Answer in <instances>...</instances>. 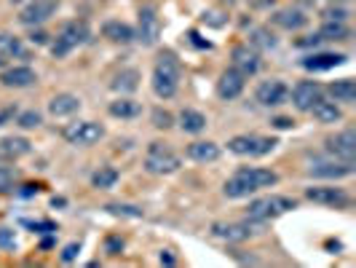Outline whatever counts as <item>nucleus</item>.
Listing matches in <instances>:
<instances>
[{
    "label": "nucleus",
    "instance_id": "obj_19",
    "mask_svg": "<svg viewBox=\"0 0 356 268\" xmlns=\"http://www.w3.org/2000/svg\"><path fill=\"white\" fill-rule=\"evenodd\" d=\"M238 175H244V178L250 180L254 191H260V188H270V185H276V182H279V175H276V172H270V169H263V166H241V169H238Z\"/></svg>",
    "mask_w": 356,
    "mask_h": 268
},
{
    "label": "nucleus",
    "instance_id": "obj_8",
    "mask_svg": "<svg viewBox=\"0 0 356 268\" xmlns=\"http://www.w3.org/2000/svg\"><path fill=\"white\" fill-rule=\"evenodd\" d=\"M56 8H59V0H33V3L19 14V22L27 24V27H38V24H43L46 19H51Z\"/></svg>",
    "mask_w": 356,
    "mask_h": 268
},
{
    "label": "nucleus",
    "instance_id": "obj_4",
    "mask_svg": "<svg viewBox=\"0 0 356 268\" xmlns=\"http://www.w3.org/2000/svg\"><path fill=\"white\" fill-rule=\"evenodd\" d=\"M295 207H298V201L289 196H263L250 204V217H254V220H270V217H279V214L289 212Z\"/></svg>",
    "mask_w": 356,
    "mask_h": 268
},
{
    "label": "nucleus",
    "instance_id": "obj_9",
    "mask_svg": "<svg viewBox=\"0 0 356 268\" xmlns=\"http://www.w3.org/2000/svg\"><path fill=\"white\" fill-rule=\"evenodd\" d=\"M308 175L324 180H340V178H351L354 175V161H316L311 164Z\"/></svg>",
    "mask_w": 356,
    "mask_h": 268
},
{
    "label": "nucleus",
    "instance_id": "obj_33",
    "mask_svg": "<svg viewBox=\"0 0 356 268\" xmlns=\"http://www.w3.org/2000/svg\"><path fill=\"white\" fill-rule=\"evenodd\" d=\"M0 145H3V150L11 153V156H24V153H30V143L22 140V137H6Z\"/></svg>",
    "mask_w": 356,
    "mask_h": 268
},
{
    "label": "nucleus",
    "instance_id": "obj_29",
    "mask_svg": "<svg viewBox=\"0 0 356 268\" xmlns=\"http://www.w3.org/2000/svg\"><path fill=\"white\" fill-rule=\"evenodd\" d=\"M137 86H140V72L137 70H121L113 81V89L121 91V94H131V91H137Z\"/></svg>",
    "mask_w": 356,
    "mask_h": 268
},
{
    "label": "nucleus",
    "instance_id": "obj_44",
    "mask_svg": "<svg viewBox=\"0 0 356 268\" xmlns=\"http://www.w3.org/2000/svg\"><path fill=\"white\" fill-rule=\"evenodd\" d=\"M161 263H163V266H175V258H172L169 252H161Z\"/></svg>",
    "mask_w": 356,
    "mask_h": 268
},
{
    "label": "nucleus",
    "instance_id": "obj_16",
    "mask_svg": "<svg viewBox=\"0 0 356 268\" xmlns=\"http://www.w3.org/2000/svg\"><path fill=\"white\" fill-rule=\"evenodd\" d=\"M161 36V19L156 17V8L145 6L140 8V40L145 46H153Z\"/></svg>",
    "mask_w": 356,
    "mask_h": 268
},
{
    "label": "nucleus",
    "instance_id": "obj_5",
    "mask_svg": "<svg viewBox=\"0 0 356 268\" xmlns=\"http://www.w3.org/2000/svg\"><path fill=\"white\" fill-rule=\"evenodd\" d=\"M145 169L150 175H172L179 169V156H175L169 148H163L161 143H150L147 159H145Z\"/></svg>",
    "mask_w": 356,
    "mask_h": 268
},
{
    "label": "nucleus",
    "instance_id": "obj_21",
    "mask_svg": "<svg viewBox=\"0 0 356 268\" xmlns=\"http://www.w3.org/2000/svg\"><path fill=\"white\" fill-rule=\"evenodd\" d=\"M273 24H279L284 30H300V27L308 24V17L300 8H282V11L273 14Z\"/></svg>",
    "mask_w": 356,
    "mask_h": 268
},
{
    "label": "nucleus",
    "instance_id": "obj_42",
    "mask_svg": "<svg viewBox=\"0 0 356 268\" xmlns=\"http://www.w3.org/2000/svg\"><path fill=\"white\" fill-rule=\"evenodd\" d=\"M107 250H110V255H118L124 250V242L121 239H107Z\"/></svg>",
    "mask_w": 356,
    "mask_h": 268
},
{
    "label": "nucleus",
    "instance_id": "obj_39",
    "mask_svg": "<svg viewBox=\"0 0 356 268\" xmlns=\"http://www.w3.org/2000/svg\"><path fill=\"white\" fill-rule=\"evenodd\" d=\"M78 255H81V244H75V242H72V244H67V247L62 250V263H72Z\"/></svg>",
    "mask_w": 356,
    "mask_h": 268
},
{
    "label": "nucleus",
    "instance_id": "obj_26",
    "mask_svg": "<svg viewBox=\"0 0 356 268\" xmlns=\"http://www.w3.org/2000/svg\"><path fill=\"white\" fill-rule=\"evenodd\" d=\"M179 126H182V132H188V134H198V132L207 129V116L188 107V110L179 113Z\"/></svg>",
    "mask_w": 356,
    "mask_h": 268
},
{
    "label": "nucleus",
    "instance_id": "obj_28",
    "mask_svg": "<svg viewBox=\"0 0 356 268\" xmlns=\"http://www.w3.org/2000/svg\"><path fill=\"white\" fill-rule=\"evenodd\" d=\"M140 102H134V100H115V102H110V107H107V113L113 116V118H137L140 116Z\"/></svg>",
    "mask_w": 356,
    "mask_h": 268
},
{
    "label": "nucleus",
    "instance_id": "obj_20",
    "mask_svg": "<svg viewBox=\"0 0 356 268\" xmlns=\"http://www.w3.org/2000/svg\"><path fill=\"white\" fill-rule=\"evenodd\" d=\"M78 107H81V100L75 94H56L49 102V113L54 118H67L72 113H78Z\"/></svg>",
    "mask_w": 356,
    "mask_h": 268
},
{
    "label": "nucleus",
    "instance_id": "obj_15",
    "mask_svg": "<svg viewBox=\"0 0 356 268\" xmlns=\"http://www.w3.org/2000/svg\"><path fill=\"white\" fill-rule=\"evenodd\" d=\"M35 81H38L35 70H33V68H24V65L8 68V70L0 72V84L8 86V89H27V86H33Z\"/></svg>",
    "mask_w": 356,
    "mask_h": 268
},
{
    "label": "nucleus",
    "instance_id": "obj_12",
    "mask_svg": "<svg viewBox=\"0 0 356 268\" xmlns=\"http://www.w3.org/2000/svg\"><path fill=\"white\" fill-rule=\"evenodd\" d=\"M244 86H247V75H241L236 68H228L217 81V97L220 100H236V97H241Z\"/></svg>",
    "mask_w": 356,
    "mask_h": 268
},
{
    "label": "nucleus",
    "instance_id": "obj_24",
    "mask_svg": "<svg viewBox=\"0 0 356 268\" xmlns=\"http://www.w3.org/2000/svg\"><path fill=\"white\" fill-rule=\"evenodd\" d=\"M330 97L335 100V102H343V105H351L356 100V84L351 78H343V81H335V84H330Z\"/></svg>",
    "mask_w": 356,
    "mask_h": 268
},
{
    "label": "nucleus",
    "instance_id": "obj_43",
    "mask_svg": "<svg viewBox=\"0 0 356 268\" xmlns=\"http://www.w3.org/2000/svg\"><path fill=\"white\" fill-rule=\"evenodd\" d=\"M273 124L279 126V129H292V126H295V121H292V118H276Z\"/></svg>",
    "mask_w": 356,
    "mask_h": 268
},
{
    "label": "nucleus",
    "instance_id": "obj_14",
    "mask_svg": "<svg viewBox=\"0 0 356 268\" xmlns=\"http://www.w3.org/2000/svg\"><path fill=\"white\" fill-rule=\"evenodd\" d=\"M321 100V86L319 84H314V81H300L295 89H292V105L298 107V110H311L314 102H319Z\"/></svg>",
    "mask_w": 356,
    "mask_h": 268
},
{
    "label": "nucleus",
    "instance_id": "obj_10",
    "mask_svg": "<svg viewBox=\"0 0 356 268\" xmlns=\"http://www.w3.org/2000/svg\"><path fill=\"white\" fill-rule=\"evenodd\" d=\"M254 97H257V102L266 107H276L286 102V97H289V89H286L284 81H279V78H270V81H263L257 91H254Z\"/></svg>",
    "mask_w": 356,
    "mask_h": 268
},
{
    "label": "nucleus",
    "instance_id": "obj_18",
    "mask_svg": "<svg viewBox=\"0 0 356 268\" xmlns=\"http://www.w3.org/2000/svg\"><path fill=\"white\" fill-rule=\"evenodd\" d=\"M233 68L241 72V75L250 78V75H254V72L260 70V56L250 46H236L233 49Z\"/></svg>",
    "mask_w": 356,
    "mask_h": 268
},
{
    "label": "nucleus",
    "instance_id": "obj_2",
    "mask_svg": "<svg viewBox=\"0 0 356 268\" xmlns=\"http://www.w3.org/2000/svg\"><path fill=\"white\" fill-rule=\"evenodd\" d=\"M276 148L273 137H260V134H238L228 143V150L236 156H250V159H260L268 156L270 150Z\"/></svg>",
    "mask_w": 356,
    "mask_h": 268
},
{
    "label": "nucleus",
    "instance_id": "obj_22",
    "mask_svg": "<svg viewBox=\"0 0 356 268\" xmlns=\"http://www.w3.org/2000/svg\"><path fill=\"white\" fill-rule=\"evenodd\" d=\"M188 156L193 161H198V164H212V161L220 159V145L217 143H204V140H198V143L188 145Z\"/></svg>",
    "mask_w": 356,
    "mask_h": 268
},
{
    "label": "nucleus",
    "instance_id": "obj_45",
    "mask_svg": "<svg viewBox=\"0 0 356 268\" xmlns=\"http://www.w3.org/2000/svg\"><path fill=\"white\" fill-rule=\"evenodd\" d=\"M8 3H11V6H19V3H24V0H8Z\"/></svg>",
    "mask_w": 356,
    "mask_h": 268
},
{
    "label": "nucleus",
    "instance_id": "obj_32",
    "mask_svg": "<svg viewBox=\"0 0 356 268\" xmlns=\"http://www.w3.org/2000/svg\"><path fill=\"white\" fill-rule=\"evenodd\" d=\"M0 54H6V56H27L22 40L14 36H0Z\"/></svg>",
    "mask_w": 356,
    "mask_h": 268
},
{
    "label": "nucleus",
    "instance_id": "obj_40",
    "mask_svg": "<svg viewBox=\"0 0 356 268\" xmlns=\"http://www.w3.org/2000/svg\"><path fill=\"white\" fill-rule=\"evenodd\" d=\"M346 17H348V11H346V8H327V11H324V19H335V22H343Z\"/></svg>",
    "mask_w": 356,
    "mask_h": 268
},
{
    "label": "nucleus",
    "instance_id": "obj_37",
    "mask_svg": "<svg viewBox=\"0 0 356 268\" xmlns=\"http://www.w3.org/2000/svg\"><path fill=\"white\" fill-rule=\"evenodd\" d=\"M172 124H175L172 113H166V110H153V126H156V129H169Z\"/></svg>",
    "mask_w": 356,
    "mask_h": 268
},
{
    "label": "nucleus",
    "instance_id": "obj_11",
    "mask_svg": "<svg viewBox=\"0 0 356 268\" xmlns=\"http://www.w3.org/2000/svg\"><path fill=\"white\" fill-rule=\"evenodd\" d=\"M327 150L335 156L338 161H354L356 159V132L346 129L335 137L327 140Z\"/></svg>",
    "mask_w": 356,
    "mask_h": 268
},
{
    "label": "nucleus",
    "instance_id": "obj_41",
    "mask_svg": "<svg viewBox=\"0 0 356 268\" xmlns=\"http://www.w3.org/2000/svg\"><path fill=\"white\" fill-rule=\"evenodd\" d=\"M30 43H35V46H46V43H49V36H46L43 30H35V33L30 36Z\"/></svg>",
    "mask_w": 356,
    "mask_h": 268
},
{
    "label": "nucleus",
    "instance_id": "obj_7",
    "mask_svg": "<svg viewBox=\"0 0 356 268\" xmlns=\"http://www.w3.org/2000/svg\"><path fill=\"white\" fill-rule=\"evenodd\" d=\"M105 137V129L94 121H78L65 129V140L70 145H81V148H89V145L99 143Z\"/></svg>",
    "mask_w": 356,
    "mask_h": 268
},
{
    "label": "nucleus",
    "instance_id": "obj_38",
    "mask_svg": "<svg viewBox=\"0 0 356 268\" xmlns=\"http://www.w3.org/2000/svg\"><path fill=\"white\" fill-rule=\"evenodd\" d=\"M17 247V236L11 228H0V250H14Z\"/></svg>",
    "mask_w": 356,
    "mask_h": 268
},
{
    "label": "nucleus",
    "instance_id": "obj_36",
    "mask_svg": "<svg viewBox=\"0 0 356 268\" xmlns=\"http://www.w3.org/2000/svg\"><path fill=\"white\" fill-rule=\"evenodd\" d=\"M107 212L124 214V217H143V212L137 207H126V204H107Z\"/></svg>",
    "mask_w": 356,
    "mask_h": 268
},
{
    "label": "nucleus",
    "instance_id": "obj_1",
    "mask_svg": "<svg viewBox=\"0 0 356 268\" xmlns=\"http://www.w3.org/2000/svg\"><path fill=\"white\" fill-rule=\"evenodd\" d=\"M179 68L177 56L175 54H161L156 68H153V91L161 100H172L179 89Z\"/></svg>",
    "mask_w": 356,
    "mask_h": 268
},
{
    "label": "nucleus",
    "instance_id": "obj_25",
    "mask_svg": "<svg viewBox=\"0 0 356 268\" xmlns=\"http://www.w3.org/2000/svg\"><path fill=\"white\" fill-rule=\"evenodd\" d=\"M252 194H257L254 188H252V182L244 175H233L228 182H225V196L228 198H247V196H252Z\"/></svg>",
    "mask_w": 356,
    "mask_h": 268
},
{
    "label": "nucleus",
    "instance_id": "obj_6",
    "mask_svg": "<svg viewBox=\"0 0 356 268\" xmlns=\"http://www.w3.org/2000/svg\"><path fill=\"white\" fill-rule=\"evenodd\" d=\"M86 38H89L86 24H83V22H70V24H65V30L59 33L56 43L51 46V54L54 56H65V54H70L75 46H81Z\"/></svg>",
    "mask_w": 356,
    "mask_h": 268
},
{
    "label": "nucleus",
    "instance_id": "obj_34",
    "mask_svg": "<svg viewBox=\"0 0 356 268\" xmlns=\"http://www.w3.org/2000/svg\"><path fill=\"white\" fill-rule=\"evenodd\" d=\"M252 46H257V49H273L276 46V38L268 33L266 27H257V30H252Z\"/></svg>",
    "mask_w": 356,
    "mask_h": 268
},
{
    "label": "nucleus",
    "instance_id": "obj_13",
    "mask_svg": "<svg viewBox=\"0 0 356 268\" xmlns=\"http://www.w3.org/2000/svg\"><path fill=\"white\" fill-rule=\"evenodd\" d=\"M305 198L308 201H316V204H327V207H348L351 198L343 188H308L305 191Z\"/></svg>",
    "mask_w": 356,
    "mask_h": 268
},
{
    "label": "nucleus",
    "instance_id": "obj_23",
    "mask_svg": "<svg viewBox=\"0 0 356 268\" xmlns=\"http://www.w3.org/2000/svg\"><path fill=\"white\" fill-rule=\"evenodd\" d=\"M308 113H314V118H316L319 124H338L340 118H343L340 107L335 105V102H330V100H319V102H314V107H311Z\"/></svg>",
    "mask_w": 356,
    "mask_h": 268
},
{
    "label": "nucleus",
    "instance_id": "obj_17",
    "mask_svg": "<svg viewBox=\"0 0 356 268\" xmlns=\"http://www.w3.org/2000/svg\"><path fill=\"white\" fill-rule=\"evenodd\" d=\"M343 62H346V56H343V54L319 52V54H308L300 65H303L305 70H311V72H324V70L338 68V65H343Z\"/></svg>",
    "mask_w": 356,
    "mask_h": 268
},
{
    "label": "nucleus",
    "instance_id": "obj_3",
    "mask_svg": "<svg viewBox=\"0 0 356 268\" xmlns=\"http://www.w3.org/2000/svg\"><path fill=\"white\" fill-rule=\"evenodd\" d=\"M263 226H266V220L250 217L244 223H217V226H212V233L217 239H225V242H247L254 233L263 231Z\"/></svg>",
    "mask_w": 356,
    "mask_h": 268
},
{
    "label": "nucleus",
    "instance_id": "obj_31",
    "mask_svg": "<svg viewBox=\"0 0 356 268\" xmlns=\"http://www.w3.org/2000/svg\"><path fill=\"white\" fill-rule=\"evenodd\" d=\"M115 182H118V172H115L113 166H102V169H97V172L91 175V185H94V188H102V191L113 188Z\"/></svg>",
    "mask_w": 356,
    "mask_h": 268
},
{
    "label": "nucleus",
    "instance_id": "obj_46",
    "mask_svg": "<svg viewBox=\"0 0 356 268\" xmlns=\"http://www.w3.org/2000/svg\"><path fill=\"white\" fill-rule=\"evenodd\" d=\"M0 65H3V59H0Z\"/></svg>",
    "mask_w": 356,
    "mask_h": 268
},
{
    "label": "nucleus",
    "instance_id": "obj_35",
    "mask_svg": "<svg viewBox=\"0 0 356 268\" xmlns=\"http://www.w3.org/2000/svg\"><path fill=\"white\" fill-rule=\"evenodd\" d=\"M40 121H43V118H40L38 110H27V113L19 116V126H22V129H35V126H40Z\"/></svg>",
    "mask_w": 356,
    "mask_h": 268
},
{
    "label": "nucleus",
    "instance_id": "obj_30",
    "mask_svg": "<svg viewBox=\"0 0 356 268\" xmlns=\"http://www.w3.org/2000/svg\"><path fill=\"white\" fill-rule=\"evenodd\" d=\"M319 38L321 40H346V38H348V27H346V22L327 19V22H324V27H321Z\"/></svg>",
    "mask_w": 356,
    "mask_h": 268
},
{
    "label": "nucleus",
    "instance_id": "obj_27",
    "mask_svg": "<svg viewBox=\"0 0 356 268\" xmlns=\"http://www.w3.org/2000/svg\"><path fill=\"white\" fill-rule=\"evenodd\" d=\"M102 33H105V38H110L113 43H131V40H134V30H131L129 24H124V22H105Z\"/></svg>",
    "mask_w": 356,
    "mask_h": 268
}]
</instances>
